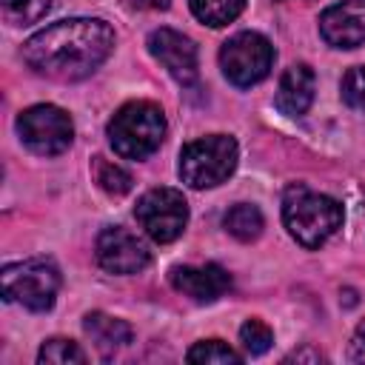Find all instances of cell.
Returning a JSON list of instances; mask_svg holds the SVG:
<instances>
[{
  "instance_id": "obj_1",
  "label": "cell",
  "mask_w": 365,
  "mask_h": 365,
  "mask_svg": "<svg viewBox=\"0 0 365 365\" xmlns=\"http://www.w3.org/2000/svg\"><path fill=\"white\" fill-rule=\"evenodd\" d=\"M114 48V29L100 17L57 20L23 43V60L43 77L74 83L88 77Z\"/></svg>"
},
{
  "instance_id": "obj_2",
  "label": "cell",
  "mask_w": 365,
  "mask_h": 365,
  "mask_svg": "<svg viewBox=\"0 0 365 365\" xmlns=\"http://www.w3.org/2000/svg\"><path fill=\"white\" fill-rule=\"evenodd\" d=\"M282 222L302 248H319L342 225V205L334 197L317 194L302 182H297L285 188Z\"/></svg>"
},
{
  "instance_id": "obj_3",
  "label": "cell",
  "mask_w": 365,
  "mask_h": 365,
  "mask_svg": "<svg viewBox=\"0 0 365 365\" xmlns=\"http://www.w3.org/2000/svg\"><path fill=\"white\" fill-rule=\"evenodd\" d=\"M165 114L157 103L134 100L125 103L108 123V143L125 160L151 157L165 140Z\"/></svg>"
},
{
  "instance_id": "obj_4",
  "label": "cell",
  "mask_w": 365,
  "mask_h": 365,
  "mask_svg": "<svg viewBox=\"0 0 365 365\" xmlns=\"http://www.w3.org/2000/svg\"><path fill=\"white\" fill-rule=\"evenodd\" d=\"M237 140L228 134H208L191 140L180 151V177L191 188H214L231 177L237 168Z\"/></svg>"
},
{
  "instance_id": "obj_5",
  "label": "cell",
  "mask_w": 365,
  "mask_h": 365,
  "mask_svg": "<svg viewBox=\"0 0 365 365\" xmlns=\"http://www.w3.org/2000/svg\"><path fill=\"white\" fill-rule=\"evenodd\" d=\"M60 291V271L48 259H23L3 268V299L29 311H48Z\"/></svg>"
},
{
  "instance_id": "obj_6",
  "label": "cell",
  "mask_w": 365,
  "mask_h": 365,
  "mask_svg": "<svg viewBox=\"0 0 365 365\" xmlns=\"http://www.w3.org/2000/svg\"><path fill=\"white\" fill-rule=\"evenodd\" d=\"M274 66V46L259 31H240L220 48V68L228 83L248 88L268 77Z\"/></svg>"
},
{
  "instance_id": "obj_7",
  "label": "cell",
  "mask_w": 365,
  "mask_h": 365,
  "mask_svg": "<svg viewBox=\"0 0 365 365\" xmlns=\"http://www.w3.org/2000/svg\"><path fill=\"white\" fill-rule=\"evenodd\" d=\"M17 134L23 140V145L40 157H54L63 154L71 140H74V125L71 117L51 103H40L31 106L26 111H20L17 117Z\"/></svg>"
},
{
  "instance_id": "obj_8",
  "label": "cell",
  "mask_w": 365,
  "mask_h": 365,
  "mask_svg": "<svg viewBox=\"0 0 365 365\" xmlns=\"http://www.w3.org/2000/svg\"><path fill=\"white\" fill-rule=\"evenodd\" d=\"M134 217L154 242H174L188 225V202L177 188H151L137 200Z\"/></svg>"
},
{
  "instance_id": "obj_9",
  "label": "cell",
  "mask_w": 365,
  "mask_h": 365,
  "mask_svg": "<svg viewBox=\"0 0 365 365\" xmlns=\"http://www.w3.org/2000/svg\"><path fill=\"white\" fill-rule=\"evenodd\" d=\"M148 51L177 83H182V86L197 83L200 63H197V46L191 37H185L174 29H154L148 34Z\"/></svg>"
},
{
  "instance_id": "obj_10",
  "label": "cell",
  "mask_w": 365,
  "mask_h": 365,
  "mask_svg": "<svg viewBox=\"0 0 365 365\" xmlns=\"http://www.w3.org/2000/svg\"><path fill=\"white\" fill-rule=\"evenodd\" d=\"M97 262L108 274H140L151 262V251L137 234L111 225L97 237Z\"/></svg>"
},
{
  "instance_id": "obj_11",
  "label": "cell",
  "mask_w": 365,
  "mask_h": 365,
  "mask_svg": "<svg viewBox=\"0 0 365 365\" xmlns=\"http://www.w3.org/2000/svg\"><path fill=\"white\" fill-rule=\"evenodd\" d=\"M319 34L334 48L365 46V0H339L319 14Z\"/></svg>"
},
{
  "instance_id": "obj_12",
  "label": "cell",
  "mask_w": 365,
  "mask_h": 365,
  "mask_svg": "<svg viewBox=\"0 0 365 365\" xmlns=\"http://www.w3.org/2000/svg\"><path fill=\"white\" fill-rule=\"evenodd\" d=\"M171 285L191 297L194 302H214L231 288V277L225 268L208 262V265H177L171 268Z\"/></svg>"
},
{
  "instance_id": "obj_13",
  "label": "cell",
  "mask_w": 365,
  "mask_h": 365,
  "mask_svg": "<svg viewBox=\"0 0 365 365\" xmlns=\"http://www.w3.org/2000/svg\"><path fill=\"white\" fill-rule=\"evenodd\" d=\"M314 88H317V77H314L311 66L294 63L279 77L274 103L285 117H302L314 103Z\"/></svg>"
},
{
  "instance_id": "obj_14",
  "label": "cell",
  "mask_w": 365,
  "mask_h": 365,
  "mask_svg": "<svg viewBox=\"0 0 365 365\" xmlns=\"http://www.w3.org/2000/svg\"><path fill=\"white\" fill-rule=\"evenodd\" d=\"M83 331L91 336V342L97 345V351H100L103 356H111L114 351L125 348V345L131 342V336H134V331H131V325H128L125 319L108 317V314H103V311L86 314Z\"/></svg>"
},
{
  "instance_id": "obj_15",
  "label": "cell",
  "mask_w": 365,
  "mask_h": 365,
  "mask_svg": "<svg viewBox=\"0 0 365 365\" xmlns=\"http://www.w3.org/2000/svg\"><path fill=\"white\" fill-rule=\"evenodd\" d=\"M188 6H191V14L200 23H205L211 29H220V26L234 23L242 14L245 0H188Z\"/></svg>"
},
{
  "instance_id": "obj_16",
  "label": "cell",
  "mask_w": 365,
  "mask_h": 365,
  "mask_svg": "<svg viewBox=\"0 0 365 365\" xmlns=\"http://www.w3.org/2000/svg\"><path fill=\"white\" fill-rule=\"evenodd\" d=\"M222 225H225V231L231 237H237L242 242H251V240H257L262 234V214L251 202H237L234 208H228Z\"/></svg>"
},
{
  "instance_id": "obj_17",
  "label": "cell",
  "mask_w": 365,
  "mask_h": 365,
  "mask_svg": "<svg viewBox=\"0 0 365 365\" xmlns=\"http://www.w3.org/2000/svg\"><path fill=\"white\" fill-rule=\"evenodd\" d=\"M94 180H97V185L106 191V194H111V197H120V194H128L131 191V174L123 168V165H117V163H111V160H106V157H94Z\"/></svg>"
},
{
  "instance_id": "obj_18",
  "label": "cell",
  "mask_w": 365,
  "mask_h": 365,
  "mask_svg": "<svg viewBox=\"0 0 365 365\" xmlns=\"http://www.w3.org/2000/svg\"><path fill=\"white\" fill-rule=\"evenodd\" d=\"M37 362H48V365H83L86 354L74 339H63V336H51L40 345Z\"/></svg>"
},
{
  "instance_id": "obj_19",
  "label": "cell",
  "mask_w": 365,
  "mask_h": 365,
  "mask_svg": "<svg viewBox=\"0 0 365 365\" xmlns=\"http://www.w3.org/2000/svg\"><path fill=\"white\" fill-rule=\"evenodd\" d=\"M185 359L188 362H202V365H211V362H242V354L228 348L222 339H202V342L188 348Z\"/></svg>"
},
{
  "instance_id": "obj_20",
  "label": "cell",
  "mask_w": 365,
  "mask_h": 365,
  "mask_svg": "<svg viewBox=\"0 0 365 365\" xmlns=\"http://www.w3.org/2000/svg\"><path fill=\"white\" fill-rule=\"evenodd\" d=\"M0 3H3V17L14 26L37 23L51 6V0H0Z\"/></svg>"
},
{
  "instance_id": "obj_21",
  "label": "cell",
  "mask_w": 365,
  "mask_h": 365,
  "mask_svg": "<svg viewBox=\"0 0 365 365\" xmlns=\"http://www.w3.org/2000/svg\"><path fill=\"white\" fill-rule=\"evenodd\" d=\"M240 342H242V348H245V354L248 356H259V354H265L268 348H271V342H274V334H271V328L262 322V319H245L242 322V328H240Z\"/></svg>"
},
{
  "instance_id": "obj_22",
  "label": "cell",
  "mask_w": 365,
  "mask_h": 365,
  "mask_svg": "<svg viewBox=\"0 0 365 365\" xmlns=\"http://www.w3.org/2000/svg\"><path fill=\"white\" fill-rule=\"evenodd\" d=\"M339 91H342V100H345L351 108L365 111V66L348 68L345 77H342Z\"/></svg>"
},
{
  "instance_id": "obj_23",
  "label": "cell",
  "mask_w": 365,
  "mask_h": 365,
  "mask_svg": "<svg viewBox=\"0 0 365 365\" xmlns=\"http://www.w3.org/2000/svg\"><path fill=\"white\" fill-rule=\"evenodd\" d=\"M348 359H351V362H365V322H362V325L356 328V334L351 336Z\"/></svg>"
},
{
  "instance_id": "obj_24",
  "label": "cell",
  "mask_w": 365,
  "mask_h": 365,
  "mask_svg": "<svg viewBox=\"0 0 365 365\" xmlns=\"http://www.w3.org/2000/svg\"><path fill=\"white\" fill-rule=\"evenodd\" d=\"M128 3L137 9H165L171 0H128Z\"/></svg>"
},
{
  "instance_id": "obj_25",
  "label": "cell",
  "mask_w": 365,
  "mask_h": 365,
  "mask_svg": "<svg viewBox=\"0 0 365 365\" xmlns=\"http://www.w3.org/2000/svg\"><path fill=\"white\" fill-rule=\"evenodd\" d=\"M291 359H322V354H311V351H299V354H294Z\"/></svg>"
}]
</instances>
